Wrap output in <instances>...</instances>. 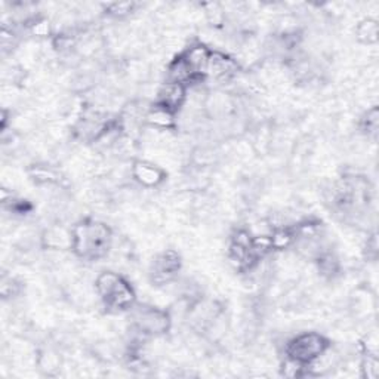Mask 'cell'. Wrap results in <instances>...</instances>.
<instances>
[{"mask_svg":"<svg viewBox=\"0 0 379 379\" xmlns=\"http://www.w3.org/2000/svg\"><path fill=\"white\" fill-rule=\"evenodd\" d=\"M378 126H379V119H378V109L372 107L365 113V116L361 117V129H363L368 135L376 136L378 133Z\"/></svg>","mask_w":379,"mask_h":379,"instance_id":"16","label":"cell"},{"mask_svg":"<svg viewBox=\"0 0 379 379\" xmlns=\"http://www.w3.org/2000/svg\"><path fill=\"white\" fill-rule=\"evenodd\" d=\"M187 99V86L181 83L166 82L158 92V99L154 104L167 109L172 113H178Z\"/></svg>","mask_w":379,"mask_h":379,"instance_id":"7","label":"cell"},{"mask_svg":"<svg viewBox=\"0 0 379 379\" xmlns=\"http://www.w3.org/2000/svg\"><path fill=\"white\" fill-rule=\"evenodd\" d=\"M31 180L39 185H50L58 184L61 181V174L54 167H49L45 165H36L30 169Z\"/></svg>","mask_w":379,"mask_h":379,"instance_id":"13","label":"cell"},{"mask_svg":"<svg viewBox=\"0 0 379 379\" xmlns=\"http://www.w3.org/2000/svg\"><path fill=\"white\" fill-rule=\"evenodd\" d=\"M361 376L368 379H376L379 375V361L376 354H365L363 360H361Z\"/></svg>","mask_w":379,"mask_h":379,"instance_id":"15","label":"cell"},{"mask_svg":"<svg viewBox=\"0 0 379 379\" xmlns=\"http://www.w3.org/2000/svg\"><path fill=\"white\" fill-rule=\"evenodd\" d=\"M135 9L133 2H116L107 6V12L114 16V18H123V16H128L132 13Z\"/></svg>","mask_w":379,"mask_h":379,"instance_id":"17","label":"cell"},{"mask_svg":"<svg viewBox=\"0 0 379 379\" xmlns=\"http://www.w3.org/2000/svg\"><path fill=\"white\" fill-rule=\"evenodd\" d=\"M331 348V342L326 336L317 332H304L292 338L286 344V357L297 360L300 363L309 366L323 353Z\"/></svg>","mask_w":379,"mask_h":379,"instance_id":"3","label":"cell"},{"mask_svg":"<svg viewBox=\"0 0 379 379\" xmlns=\"http://www.w3.org/2000/svg\"><path fill=\"white\" fill-rule=\"evenodd\" d=\"M170 316L163 309L154 307H141L133 314L136 331L144 336H160L170 329Z\"/></svg>","mask_w":379,"mask_h":379,"instance_id":"4","label":"cell"},{"mask_svg":"<svg viewBox=\"0 0 379 379\" xmlns=\"http://www.w3.org/2000/svg\"><path fill=\"white\" fill-rule=\"evenodd\" d=\"M167 82H174V83H181L188 86V83H194L193 73L190 72V68L187 62L184 61L182 55L177 57L174 61H172L167 67Z\"/></svg>","mask_w":379,"mask_h":379,"instance_id":"12","label":"cell"},{"mask_svg":"<svg viewBox=\"0 0 379 379\" xmlns=\"http://www.w3.org/2000/svg\"><path fill=\"white\" fill-rule=\"evenodd\" d=\"M368 256L369 258H376L378 255V240H376V234H372L370 237H368Z\"/></svg>","mask_w":379,"mask_h":379,"instance_id":"20","label":"cell"},{"mask_svg":"<svg viewBox=\"0 0 379 379\" xmlns=\"http://www.w3.org/2000/svg\"><path fill=\"white\" fill-rule=\"evenodd\" d=\"M132 177L145 188H156L166 180L165 170L147 160H135L132 163Z\"/></svg>","mask_w":379,"mask_h":379,"instance_id":"8","label":"cell"},{"mask_svg":"<svg viewBox=\"0 0 379 379\" xmlns=\"http://www.w3.org/2000/svg\"><path fill=\"white\" fill-rule=\"evenodd\" d=\"M206 16L212 23V26H221L226 18V13H224L222 8L218 4H209L206 5Z\"/></svg>","mask_w":379,"mask_h":379,"instance_id":"18","label":"cell"},{"mask_svg":"<svg viewBox=\"0 0 379 379\" xmlns=\"http://www.w3.org/2000/svg\"><path fill=\"white\" fill-rule=\"evenodd\" d=\"M95 289L104 305L114 312H125L135 305V292L119 273H101L97 278Z\"/></svg>","mask_w":379,"mask_h":379,"instance_id":"2","label":"cell"},{"mask_svg":"<svg viewBox=\"0 0 379 379\" xmlns=\"http://www.w3.org/2000/svg\"><path fill=\"white\" fill-rule=\"evenodd\" d=\"M33 34H36V36H48L49 34V23L45 20H39L33 24L31 27Z\"/></svg>","mask_w":379,"mask_h":379,"instance_id":"19","label":"cell"},{"mask_svg":"<svg viewBox=\"0 0 379 379\" xmlns=\"http://www.w3.org/2000/svg\"><path fill=\"white\" fill-rule=\"evenodd\" d=\"M72 251L83 260H101L106 256L113 240V233L104 222L83 219L72 227Z\"/></svg>","mask_w":379,"mask_h":379,"instance_id":"1","label":"cell"},{"mask_svg":"<svg viewBox=\"0 0 379 379\" xmlns=\"http://www.w3.org/2000/svg\"><path fill=\"white\" fill-rule=\"evenodd\" d=\"M238 70V64L230 55L219 53V50H212L208 76L218 82H229L231 80Z\"/></svg>","mask_w":379,"mask_h":379,"instance_id":"9","label":"cell"},{"mask_svg":"<svg viewBox=\"0 0 379 379\" xmlns=\"http://www.w3.org/2000/svg\"><path fill=\"white\" fill-rule=\"evenodd\" d=\"M42 243L46 249L53 251H67L73 246V234L72 229H64L60 226H54L45 230L42 236Z\"/></svg>","mask_w":379,"mask_h":379,"instance_id":"10","label":"cell"},{"mask_svg":"<svg viewBox=\"0 0 379 379\" xmlns=\"http://www.w3.org/2000/svg\"><path fill=\"white\" fill-rule=\"evenodd\" d=\"M211 54H212V50L203 43L192 45L184 54H181L190 68V72L193 73V77L196 82L203 80L206 76H208Z\"/></svg>","mask_w":379,"mask_h":379,"instance_id":"6","label":"cell"},{"mask_svg":"<svg viewBox=\"0 0 379 379\" xmlns=\"http://www.w3.org/2000/svg\"><path fill=\"white\" fill-rule=\"evenodd\" d=\"M144 123L159 131L174 129L177 126L175 113H172L165 107L154 104L151 109L147 110L145 117H144Z\"/></svg>","mask_w":379,"mask_h":379,"instance_id":"11","label":"cell"},{"mask_svg":"<svg viewBox=\"0 0 379 379\" xmlns=\"http://www.w3.org/2000/svg\"><path fill=\"white\" fill-rule=\"evenodd\" d=\"M378 34H379L378 23L376 20H372V18H366L363 21H360L358 26L356 27V38L360 43H365V45L376 43Z\"/></svg>","mask_w":379,"mask_h":379,"instance_id":"14","label":"cell"},{"mask_svg":"<svg viewBox=\"0 0 379 379\" xmlns=\"http://www.w3.org/2000/svg\"><path fill=\"white\" fill-rule=\"evenodd\" d=\"M181 270V256L175 251H165L156 256L151 267V280L156 285H166L175 279Z\"/></svg>","mask_w":379,"mask_h":379,"instance_id":"5","label":"cell"}]
</instances>
